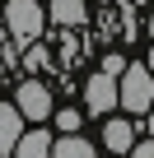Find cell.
<instances>
[{
  "instance_id": "6da1fadb",
  "label": "cell",
  "mask_w": 154,
  "mask_h": 158,
  "mask_svg": "<svg viewBox=\"0 0 154 158\" xmlns=\"http://www.w3.org/2000/svg\"><path fill=\"white\" fill-rule=\"evenodd\" d=\"M117 102H121L126 112H149V102H154V79H149L145 65H126V70H121Z\"/></svg>"
},
{
  "instance_id": "7a4b0ae2",
  "label": "cell",
  "mask_w": 154,
  "mask_h": 158,
  "mask_svg": "<svg viewBox=\"0 0 154 158\" xmlns=\"http://www.w3.org/2000/svg\"><path fill=\"white\" fill-rule=\"evenodd\" d=\"M5 23H10L14 37L33 42L42 33V5H37V0H10V5H5Z\"/></svg>"
},
{
  "instance_id": "3957f363",
  "label": "cell",
  "mask_w": 154,
  "mask_h": 158,
  "mask_svg": "<svg viewBox=\"0 0 154 158\" xmlns=\"http://www.w3.org/2000/svg\"><path fill=\"white\" fill-rule=\"evenodd\" d=\"M14 112H19L24 121H47V116H51V93H47V84L24 79V84H19V102H14Z\"/></svg>"
},
{
  "instance_id": "277c9868",
  "label": "cell",
  "mask_w": 154,
  "mask_h": 158,
  "mask_svg": "<svg viewBox=\"0 0 154 158\" xmlns=\"http://www.w3.org/2000/svg\"><path fill=\"white\" fill-rule=\"evenodd\" d=\"M84 102H89V112H112L117 107V79H108V74H94L89 84H84Z\"/></svg>"
},
{
  "instance_id": "5b68a950",
  "label": "cell",
  "mask_w": 154,
  "mask_h": 158,
  "mask_svg": "<svg viewBox=\"0 0 154 158\" xmlns=\"http://www.w3.org/2000/svg\"><path fill=\"white\" fill-rule=\"evenodd\" d=\"M24 139V116L10 107V102H0V158H10V149Z\"/></svg>"
},
{
  "instance_id": "8992f818",
  "label": "cell",
  "mask_w": 154,
  "mask_h": 158,
  "mask_svg": "<svg viewBox=\"0 0 154 158\" xmlns=\"http://www.w3.org/2000/svg\"><path fill=\"white\" fill-rule=\"evenodd\" d=\"M103 144L112 149V153H131L135 149V126L121 116V121H108V130H103Z\"/></svg>"
},
{
  "instance_id": "52a82bcc",
  "label": "cell",
  "mask_w": 154,
  "mask_h": 158,
  "mask_svg": "<svg viewBox=\"0 0 154 158\" xmlns=\"http://www.w3.org/2000/svg\"><path fill=\"white\" fill-rule=\"evenodd\" d=\"M51 19L61 28H80L89 19V5H84V0H51Z\"/></svg>"
},
{
  "instance_id": "ba28073f",
  "label": "cell",
  "mask_w": 154,
  "mask_h": 158,
  "mask_svg": "<svg viewBox=\"0 0 154 158\" xmlns=\"http://www.w3.org/2000/svg\"><path fill=\"white\" fill-rule=\"evenodd\" d=\"M51 158H94V144L80 139V135H61L51 144Z\"/></svg>"
},
{
  "instance_id": "9c48e42d",
  "label": "cell",
  "mask_w": 154,
  "mask_h": 158,
  "mask_svg": "<svg viewBox=\"0 0 154 158\" xmlns=\"http://www.w3.org/2000/svg\"><path fill=\"white\" fill-rule=\"evenodd\" d=\"M14 149H19V158H51V139H47V130H28Z\"/></svg>"
},
{
  "instance_id": "30bf717a",
  "label": "cell",
  "mask_w": 154,
  "mask_h": 158,
  "mask_svg": "<svg viewBox=\"0 0 154 158\" xmlns=\"http://www.w3.org/2000/svg\"><path fill=\"white\" fill-rule=\"evenodd\" d=\"M51 116H56V126H61L65 135H75V130H80V121H84L80 112H75V107H65V112H51Z\"/></svg>"
},
{
  "instance_id": "8fae6325",
  "label": "cell",
  "mask_w": 154,
  "mask_h": 158,
  "mask_svg": "<svg viewBox=\"0 0 154 158\" xmlns=\"http://www.w3.org/2000/svg\"><path fill=\"white\" fill-rule=\"evenodd\" d=\"M117 70H126V65H121V56H117V51H112V56H108V60H103V74H108V79H112V74H117Z\"/></svg>"
},
{
  "instance_id": "7c38bea8",
  "label": "cell",
  "mask_w": 154,
  "mask_h": 158,
  "mask_svg": "<svg viewBox=\"0 0 154 158\" xmlns=\"http://www.w3.org/2000/svg\"><path fill=\"white\" fill-rule=\"evenodd\" d=\"M131 158H154V139H145V144H135V149H131Z\"/></svg>"
},
{
  "instance_id": "4fadbf2b",
  "label": "cell",
  "mask_w": 154,
  "mask_h": 158,
  "mask_svg": "<svg viewBox=\"0 0 154 158\" xmlns=\"http://www.w3.org/2000/svg\"><path fill=\"white\" fill-rule=\"evenodd\" d=\"M145 70H149V79H154V51H149V60H145Z\"/></svg>"
},
{
  "instance_id": "5bb4252c",
  "label": "cell",
  "mask_w": 154,
  "mask_h": 158,
  "mask_svg": "<svg viewBox=\"0 0 154 158\" xmlns=\"http://www.w3.org/2000/svg\"><path fill=\"white\" fill-rule=\"evenodd\" d=\"M149 130H154V102H149Z\"/></svg>"
},
{
  "instance_id": "9a60e30c",
  "label": "cell",
  "mask_w": 154,
  "mask_h": 158,
  "mask_svg": "<svg viewBox=\"0 0 154 158\" xmlns=\"http://www.w3.org/2000/svg\"><path fill=\"white\" fill-rule=\"evenodd\" d=\"M149 37H154V14H149Z\"/></svg>"
}]
</instances>
